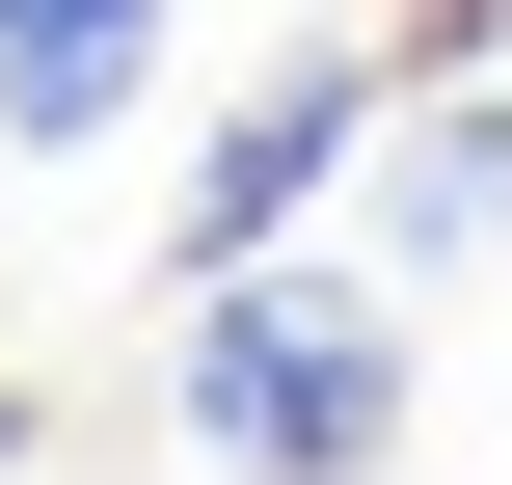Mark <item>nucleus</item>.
I'll return each instance as SVG.
<instances>
[{
  "instance_id": "nucleus-1",
  "label": "nucleus",
  "mask_w": 512,
  "mask_h": 485,
  "mask_svg": "<svg viewBox=\"0 0 512 485\" xmlns=\"http://www.w3.org/2000/svg\"><path fill=\"white\" fill-rule=\"evenodd\" d=\"M162 405H189L216 485H378L405 459V297L378 270H216Z\"/></svg>"
},
{
  "instance_id": "nucleus-2",
  "label": "nucleus",
  "mask_w": 512,
  "mask_h": 485,
  "mask_svg": "<svg viewBox=\"0 0 512 485\" xmlns=\"http://www.w3.org/2000/svg\"><path fill=\"white\" fill-rule=\"evenodd\" d=\"M351 135H378V54H270V81L216 108V162L162 189V270H189V297H216V270H270V243H297V189H324Z\"/></svg>"
},
{
  "instance_id": "nucleus-3",
  "label": "nucleus",
  "mask_w": 512,
  "mask_h": 485,
  "mask_svg": "<svg viewBox=\"0 0 512 485\" xmlns=\"http://www.w3.org/2000/svg\"><path fill=\"white\" fill-rule=\"evenodd\" d=\"M135 108H162V0H0V135L27 162H81Z\"/></svg>"
},
{
  "instance_id": "nucleus-4",
  "label": "nucleus",
  "mask_w": 512,
  "mask_h": 485,
  "mask_svg": "<svg viewBox=\"0 0 512 485\" xmlns=\"http://www.w3.org/2000/svg\"><path fill=\"white\" fill-rule=\"evenodd\" d=\"M378 243H405V270H486V243H512V108H486V81H459V108H405Z\"/></svg>"
}]
</instances>
